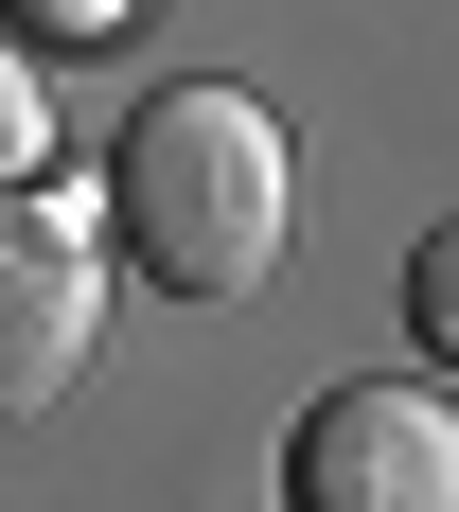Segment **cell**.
Instances as JSON below:
<instances>
[{
    "label": "cell",
    "mask_w": 459,
    "mask_h": 512,
    "mask_svg": "<svg viewBox=\"0 0 459 512\" xmlns=\"http://www.w3.org/2000/svg\"><path fill=\"white\" fill-rule=\"evenodd\" d=\"M283 230H301V159L248 89H159L124 124V248H142L159 301H248L283 283Z\"/></svg>",
    "instance_id": "obj_1"
},
{
    "label": "cell",
    "mask_w": 459,
    "mask_h": 512,
    "mask_svg": "<svg viewBox=\"0 0 459 512\" xmlns=\"http://www.w3.org/2000/svg\"><path fill=\"white\" fill-rule=\"evenodd\" d=\"M106 336V265H89V212H53L36 177L0 195V424L71 407V371Z\"/></svg>",
    "instance_id": "obj_2"
},
{
    "label": "cell",
    "mask_w": 459,
    "mask_h": 512,
    "mask_svg": "<svg viewBox=\"0 0 459 512\" xmlns=\"http://www.w3.org/2000/svg\"><path fill=\"white\" fill-rule=\"evenodd\" d=\"M283 495L301 512H459V407L442 389H336V407H301Z\"/></svg>",
    "instance_id": "obj_3"
},
{
    "label": "cell",
    "mask_w": 459,
    "mask_h": 512,
    "mask_svg": "<svg viewBox=\"0 0 459 512\" xmlns=\"http://www.w3.org/2000/svg\"><path fill=\"white\" fill-rule=\"evenodd\" d=\"M53 159V106H36V71H18V53H0V195H18V177H36Z\"/></svg>",
    "instance_id": "obj_4"
},
{
    "label": "cell",
    "mask_w": 459,
    "mask_h": 512,
    "mask_svg": "<svg viewBox=\"0 0 459 512\" xmlns=\"http://www.w3.org/2000/svg\"><path fill=\"white\" fill-rule=\"evenodd\" d=\"M36 18H53V36H106V18H124V0H36Z\"/></svg>",
    "instance_id": "obj_5"
}]
</instances>
